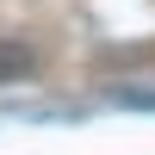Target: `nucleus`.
<instances>
[{"mask_svg": "<svg viewBox=\"0 0 155 155\" xmlns=\"http://www.w3.org/2000/svg\"><path fill=\"white\" fill-rule=\"evenodd\" d=\"M37 68H44V62H37V50H31V44H19V37H0V87L31 81Z\"/></svg>", "mask_w": 155, "mask_h": 155, "instance_id": "nucleus-1", "label": "nucleus"}, {"mask_svg": "<svg viewBox=\"0 0 155 155\" xmlns=\"http://www.w3.org/2000/svg\"><path fill=\"white\" fill-rule=\"evenodd\" d=\"M118 106H130V112H155V87H118Z\"/></svg>", "mask_w": 155, "mask_h": 155, "instance_id": "nucleus-2", "label": "nucleus"}]
</instances>
